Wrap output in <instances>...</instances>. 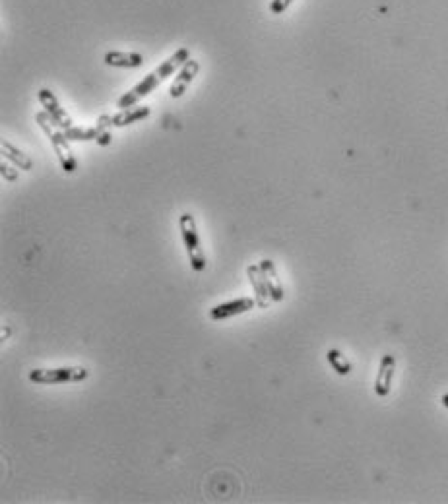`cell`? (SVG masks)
I'll return each instance as SVG.
<instances>
[{
  "label": "cell",
  "mask_w": 448,
  "mask_h": 504,
  "mask_svg": "<svg viewBox=\"0 0 448 504\" xmlns=\"http://www.w3.org/2000/svg\"><path fill=\"white\" fill-rule=\"evenodd\" d=\"M35 123L41 126V130L49 136L52 144V149H54V154H57V158H59V163H61V167H63L64 173H68V175H72L76 173V169H78V163H76V158H74L72 154V147H70V140L64 136V132L61 130H54L52 128V120L49 118V115L41 111V113H37L35 115Z\"/></svg>",
  "instance_id": "cell-2"
},
{
  "label": "cell",
  "mask_w": 448,
  "mask_h": 504,
  "mask_svg": "<svg viewBox=\"0 0 448 504\" xmlns=\"http://www.w3.org/2000/svg\"><path fill=\"white\" fill-rule=\"evenodd\" d=\"M0 151H2V158L12 161V163H14L18 169H21V171H32L33 169L32 158L26 156L21 149H18L14 144H10L8 140H2V142H0Z\"/></svg>",
  "instance_id": "cell-14"
},
{
  "label": "cell",
  "mask_w": 448,
  "mask_h": 504,
  "mask_svg": "<svg viewBox=\"0 0 448 504\" xmlns=\"http://www.w3.org/2000/svg\"><path fill=\"white\" fill-rule=\"evenodd\" d=\"M442 406H445V408L448 410V394H445V396H442Z\"/></svg>",
  "instance_id": "cell-20"
},
{
  "label": "cell",
  "mask_w": 448,
  "mask_h": 504,
  "mask_svg": "<svg viewBox=\"0 0 448 504\" xmlns=\"http://www.w3.org/2000/svg\"><path fill=\"white\" fill-rule=\"evenodd\" d=\"M200 72V63L198 61H194V59H190L181 70L177 72V78L173 80V84L169 87V95L173 97V99H179L181 95L185 94L188 90V85L192 84V80L198 76Z\"/></svg>",
  "instance_id": "cell-9"
},
{
  "label": "cell",
  "mask_w": 448,
  "mask_h": 504,
  "mask_svg": "<svg viewBox=\"0 0 448 504\" xmlns=\"http://www.w3.org/2000/svg\"><path fill=\"white\" fill-rule=\"evenodd\" d=\"M179 229H181V237H183V244L187 251L188 262L194 272H204L208 268V260H206V252L200 244L198 227H196V220L192 213H183L179 218Z\"/></svg>",
  "instance_id": "cell-1"
},
{
  "label": "cell",
  "mask_w": 448,
  "mask_h": 504,
  "mask_svg": "<svg viewBox=\"0 0 448 504\" xmlns=\"http://www.w3.org/2000/svg\"><path fill=\"white\" fill-rule=\"evenodd\" d=\"M394 372H396V357L394 355H385L380 359V367H378V375L375 380V394L376 396H388L392 390V380H394Z\"/></svg>",
  "instance_id": "cell-8"
},
{
  "label": "cell",
  "mask_w": 448,
  "mask_h": 504,
  "mask_svg": "<svg viewBox=\"0 0 448 504\" xmlns=\"http://www.w3.org/2000/svg\"><path fill=\"white\" fill-rule=\"evenodd\" d=\"M150 115H152L150 107H128V109H121L119 113L113 115V125L119 126V128H125V126L134 125L140 120H146Z\"/></svg>",
  "instance_id": "cell-13"
},
{
  "label": "cell",
  "mask_w": 448,
  "mask_h": 504,
  "mask_svg": "<svg viewBox=\"0 0 448 504\" xmlns=\"http://www.w3.org/2000/svg\"><path fill=\"white\" fill-rule=\"evenodd\" d=\"M261 270L264 280H266V285H268V291H270V297L274 303H282L285 299V291H283V285L278 277V270H276V264L272 262L270 258H264L261 260Z\"/></svg>",
  "instance_id": "cell-10"
},
{
  "label": "cell",
  "mask_w": 448,
  "mask_h": 504,
  "mask_svg": "<svg viewBox=\"0 0 448 504\" xmlns=\"http://www.w3.org/2000/svg\"><path fill=\"white\" fill-rule=\"evenodd\" d=\"M247 275H249L250 287L254 291V301H256V306L261 308H268V306L274 303L270 297V291H268V285H266V280L262 275L261 264H250L247 268Z\"/></svg>",
  "instance_id": "cell-7"
},
{
  "label": "cell",
  "mask_w": 448,
  "mask_h": 504,
  "mask_svg": "<svg viewBox=\"0 0 448 504\" xmlns=\"http://www.w3.org/2000/svg\"><path fill=\"white\" fill-rule=\"evenodd\" d=\"M90 377L83 367H59V368H32L30 380L33 384H76Z\"/></svg>",
  "instance_id": "cell-3"
},
{
  "label": "cell",
  "mask_w": 448,
  "mask_h": 504,
  "mask_svg": "<svg viewBox=\"0 0 448 504\" xmlns=\"http://www.w3.org/2000/svg\"><path fill=\"white\" fill-rule=\"evenodd\" d=\"M190 61V51H188L187 47H183V49H179L175 53L171 54L169 59H167L165 63H161L157 66L156 74L159 76V80H165L169 76H173V74H177L185 64Z\"/></svg>",
  "instance_id": "cell-11"
},
{
  "label": "cell",
  "mask_w": 448,
  "mask_h": 504,
  "mask_svg": "<svg viewBox=\"0 0 448 504\" xmlns=\"http://www.w3.org/2000/svg\"><path fill=\"white\" fill-rule=\"evenodd\" d=\"M105 64L113 68H140L144 64V56L140 53H125V51H109L105 54Z\"/></svg>",
  "instance_id": "cell-12"
},
{
  "label": "cell",
  "mask_w": 448,
  "mask_h": 504,
  "mask_svg": "<svg viewBox=\"0 0 448 504\" xmlns=\"http://www.w3.org/2000/svg\"><path fill=\"white\" fill-rule=\"evenodd\" d=\"M293 0H272L270 2V12L274 16H280L283 12L289 8V4H292Z\"/></svg>",
  "instance_id": "cell-18"
},
{
  "label": "cell",
  "mask_w": 448,
  "mask_h": 504,
  "mask_svg": "<svg viewBox=\"0 0 448 504\" xmlns=\"http://www.w3.org/2000/svg\"><path fill=\"white\" fill-rule=\"evenodd\" d=\"M159 76L156 72L154 74H147L146 78L140 82V84H136L130 92H126L125 95H121L119 97V101H116V107L119 109H128V107H134L140 99H144L146 95H150L154 90H156L157 85H159Z\"/></svg>",
  "instance_id": "cell-6"
},
{
  "label": "cell",
  "mask_w": 448,
  "mask_h": 504,
  "mask_svg": "<svg viewBox=\"0 0 448 504\" xmlns=\"http://www.w3.org/2000/svg\"><path fill=\"white\" fill-rule=\"evenodd\" d=\"M326 359H328V363H330V367L338 372V375H342V377H345V375H349L352 372V363L347 361V359L338 351V349H330L328 353H326Z\"/></svg>",
  "instance_id": "cell-16"
},
{
  "label": "cell",
  "mask_w": 448,
  "mask_h": 504,
  "mask_svg": "<svg viewBox=\"0 0 448 504\" xmlns=\"http://www.w3.org/2000/svg\"><path fill=\"white\" fill-rule=\"evenodd\" d=\"M0 175H2V179L8 180V182H14V180L18 179V171L10 165H6L4 161L0 163Z\"/></svg>",
  "instance_id": "cell-19"
},
{
  "label": "cell",
  "mask_w": 448,
  "mask_h": 504,
  "mask_svg": "<svg viewBox=\"0 0 448 504\" xmlns=\"http://www.w3.org/2000/svg\"><path fill=\"white\" fill-rule=\"evenodd\" d=\"M256 305L254 299L250 297H239V299H231V301H225V303H219L214 308H210V320H227V318H233V316L245 315L252 311Z\"/></svg>",
  "instance_id": "cell-5"
},
{
  "label": "cell",
  "mask_w": 448,
  "mask_h": 504,
  "mask_svg": "<svg viewBox=\"0 0 448 504\" xmlns=\"http://www.w3.org/2000/svg\"><path fill=\"white\" fill-rule=\"evenodd\" d=\"M64 136L68 138L70 142H92L97 138V132H95V128H80V126H70V128H66L63 130Z\"/></svg>",
  "instance_id": "cell-17"
},
{
  "label": "cell",
  "mask_w": 448,
  "mask_h": 504,
  "mask_svg": "<svg viewBox=\"0 0 448 504\" xmlns=\"http://www.w3.org/2000/svg\"><path fill=\"white\" fill-rule=\"evenodd\" d=\"M37 99H39V103H41V107L45 109V113H47L49 118L52 120V125H57L59 128H63V130H66V128L72 126V118H70L68 113L61 107L59 99H57V95L52 94L51 90L41 87V90L37 92Z\"/></svg>",
  "instance_id": "cell-4"
},
{
  "label": "cell",
  "mask_w": 448,
  "mask_h": 504,
  "mask_svg": "<svg viewBox=\"0 0 448 504\" xmlns=\"http://www.w3.org/2000/svg\"><path fill=\"white\" fill-rule=\"evenodd\" d=\"M113 116L111 115H101L95 120V132H97V146L107 147L113 142Z\"/></svg>",
  "instance_id": "cell-15"
}]
</instances>
